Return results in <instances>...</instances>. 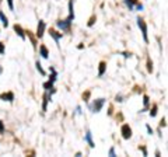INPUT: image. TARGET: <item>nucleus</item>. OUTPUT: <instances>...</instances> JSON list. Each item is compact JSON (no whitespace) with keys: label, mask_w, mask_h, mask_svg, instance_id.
Masks as SVG:
<instances>
[{"label":"nucleus","mask_w":168,"mask_h":157,"mask_svg":"<svg viewBox=\"0 0 168 157\" xmlns=\"http://www.w3.org/2000/svg\"><path fill=\"white\" fill-rule=\"evenodd\" d=\"M160 126H165V119H161V124H160Z\"/></svg>","instance_id":"obj_32"},{"label":"nucleus","mask_w":168,"mask_h":157,"mask_svg":"<svg viewBox=\"0 0 168 157\" xmlns=\"http://www.w3.org/2000/svg\"><path fill=\"white\" fill-rule=\"evenodd\" d=\"M45 30H46V24L44 20H39V23H38V28H36V38H39L41 39L44 37V34H45Z\"/></svg>","instance_id":"obj_5"},{"label":"nucleus","mask_w":168,"mask_h":157,"mask_svg":"<svg viewBox=\"0 0 168 157\" xmlns=\"http://www.w3.org/2000/svg\"><path fill=\"white\" fill-rule=\"evenodd\" d=\"M4 124H3V122H1V121H0V133H3V132H4Z\"/></svg>","instance_id":"obj_27"},{"label":"nucleus","mask_w":168,"mask_h":157,"mask_svg":"<svg viewBox=\"0 0 168 157\" xmlns=\"http://www.w3.org/2000/svg\"><path fill=\"white\" fill-rule=\"evenodd\" d=\"M35 65H36V70H38V72H39V73H41L42 76H45L46 73H45V70L42 69V65L39 63V60H36V63H35Z\"/></svg>","instance_id":"obj_16"},{"label":"nucleus","mask_w":168,"mask_h":157,"mask_svg":"<svg viewBox=\"0 0 168 157\" xmlns=\"http://www.w3.org/2000/svg\"><path fill=\"white\" fill-rule=\"evenodd\" d=\"M122 55L125 56V58H130V56H132V53H130V52H129V53H127V52H123Z\"/></svg>","instance_id":"obj_30"},{"label":"nucleus","mask_w":168,"mask_h":157,"mask_svg":"<svg viewBox=\"0 0 168 157\" xmlns=\"http://www.w3.org/2000/svg\"><path fill=\"white\" fill-rule=\"evenodd\" d=\"M121 133H122V138L125 140H129V139L132 138V128L127 124H123L122 128H121Z\"/></svg>","instance_id":"obj_3"},{"label":"nucleus","mask_w":168,"mask_h":157,"mask_svg":"<svg viewBox=\"0 0 168 157\" xmlns=\"http://www.w3.org/2000/svg\"><path fill=\"white\" fill-rule=\"evenodd\" d=\"M105 70H107V62H100V69H98V77H102L105 73Z\"/></svg>","instance_id":"obj_12"},{"label":"nucleus","mask_w":168,"mask_h":157,"mask_svg":"<svg viewBox=\"0 0 168 157\" xmlns=\"http://www.w3.org/2000/svg\"><path fill=\"white\" fill-rule=\"evenodd\" d=\"M52 87H53V83H50L49 80H48L46 83H44V88H45V91H49Z\"/></svg>","instance_id":"obj_19"},{"label":"nucleus","mask_w":168,"mask_h":157,"mask_svg":"<svg viewBox=\"0 0 168 157\" xmlns=\"http://www.w3.org/2000/svg\"><path fill=\"white\" fill-rule=\"evenodd\" d=\"M56 25H58V28H60L62 31H69V30H70V27H72V21H70L69 19L59 20V21L56 23Z\"/></svg>","instance_id":"obj_4"},{"label":"nucleus","mask_w":168,"mask_h":157,"mask_svg":"<svg viewBox=\"0 0 168 157\" xmlns=\"http://www.w3.org/2000/svg\"><path fill=\"white\" fill-rule=\"evenodd\" d=\"M143 104H144V108H143V111H140V112H144L146 110H147L149 104H150V101H149V97H147V96H144V97H143Z\"/></svg>","instance_id":"obj_17"},{"label":"nucleus","mask_w":168,"mask_h":157,"mask_svg":"<svg viewBox=\"0 0 168 157\" xmlns=\"http://www.w3.org/2000/svg\"><path fill=\"white\" fill-rule=\"evenodd\" d=\"M0 20H1V24H3V27H9V19L4 16V13L3 11H0Z\"/></svg>","instance_id":"obj_15"},{"label":"nucleus","mask_w":168,"mask_h":157,"mask_svg":"<svg viewBox=\"0 0 168 157\" xmlns=\"http://www.w3.org/2000/svg\"><path fill=\"white\" fill-rule=\"evenodd\" d=\"M137 25L139 28L141 30V34H143V38H144V42L146 44H149V35H147V24L144 23V20L143 19H137Z\"/></svg>","instance_id":"obj_2"},{"label":"nucleus","mask_w":168,"mask_h":157,"mask_svg":"<svg viewBox=\"0 0 168 157\" xmlns=\"http://www.w3.org/2000/svg\"><path fill=\"white\" fill-rule=\"evenodd\" d=\"M3 73V67H1V66H0V74Z\"/></svg>","instance_id":"obj_33"},{"label":"nucleus","mask_w":168,"mask_h":157,"mask_svg":"<svg viewBox=\"0 0 168 157\" xmlns=\"http://www.w3.org/2000/svg\"><path fill=\"white\" fill-rule=\"evenodd\" d=\"M146 128H147V132H149V135H153V129H151L150 125H146Z\"/></svg>","instance_id":"obj_28"},{"label":"nucleus","mask_w":168,"mask_h":157,"mask_svg":"<svg viewBox=\"0 0 168 157\" xmlns=\"http://www.w3.org/2000/svg\"><path fill=\"white\" fill-rule=\"evenodd\" d=\"M25 33L28 34V37L31 38V44H32V46H34V48H36V39H35V37H32V35H31V31H25Z\"/></svg>","instance_id":"obj_18"},{"label":"nucleus","mask_w":168,"mask_h":157,"mask_svg":"<svg viewBox=\"0 0 168 157\" xmlns=\"http://www.w3.org/2000/svg\"><path fill=\"white\" fill-rule=\"evenodd\" d=\"M155 115H157V105L154 104V105H153V108H151V111H150V116H151V118H154Z\"/></svg>","instance_id":"obj_20"},{"label":"nucleus","mask_w":168,"mask_h":157,"mask_svg":"<svg viewBox=\"0 0 168 157\" xmlns=\"http://www.w3.org/2000/svg\"><path fill=\"white\" fill-rule=\"evenodd\" d=\"M105 104V98H98V100H94V101L91 102L90 105H88V108L91 110V112H100L101 110H102V107H104Z\"/></svg>","instance_id":"obj_1"},{"label":"nucleus","mask_w":168,"mask_h":157,"mask_svg":"<svg viewBox=\"0 0 168 157\" xmlns=\"http://www.w3.org/2000/svg\"><path fill=\"white\" fill-rule=\"evenodd\" d=\"M139 150H141V153H143V156H147V149H146L144 146H140V147H139Z\"/></svg>","instance_id":"obj_24"},{"label":"nucleus","mask_w":168,"mask_h":157,"mask_svg":"<svg viewBox=\"0 0 168 157\" xmlns=\"http://www.w3.org/2000/svg\"><path fill=\"white\" fill-rule=\"evenodd\" d=\"M125 1V4L127 6V9L129 10H133L135 9V6H136V3H139L137 0H123Z\"/></svg>","instance_id":"obj_14"},{"label":"nucleus","mask_w":168,"mask_h":157,"mask_svg":"<svg viewBox=\"0 0 168 157\" xmlns=\"http://www.w3.org/2000/svg\"><path fill=\"white\" fill-rule=\"evenodd\" d=\"M116 101H119V102H121V101H123V100H122V97H121V96H116Z\"/></svg>","instance_id":"obj_31"},{"label":"nucleus","mask_w":168,"mask_h":157,"mask_svg":"<svg viewBox=\"0 0 168 157\" xmlns=\"http://www.w3.org/2000/svg\"><path fill=\"white\" fill-rule=\"evenodd\" d=\"M136 9L139 10V11H141V10H143V4H141V3H136Z\"/></svg>","instance_id":"obj_29"},{"label":"nucleus","mask_w":168,"mask_h":157,"mask_svg":"<svg viewBox=\"0 0 168 157\" xmlns=\"http://www.w3.org/2000/svg\"><path fill=\"white\" fill-rule=\"evenodd\" d=\"M14 0H7V3H9V9L11 10V11H14Z\"/></svg>","instance_id":"obj_22"},{"label":"nucleus","mask_w":168,"mask_h":157,"mask_svg":"<svg viewBox=\"0 0 168 157\" xmlns=\"http://www.w3.org/2000/svg\"><path fill=\"white\" fill-rule=\"evenodd\" d=\"M0 100H3V101H7V102H13V101H14V93L7 91V93H3V94H0Z\"/></svg>","instance_id":"obj_7"},{"label":"nucleus","mask_w":168,"mask_h":157,"mask_svg":"<svg viewBox=\"0 0 168 157\" xmlns=\"http://www.w3.org/2000/svg\"><path fill=\"white\" fill-rule=\"evenodd\" d=\"M94 21H95V16H93V17L90 19V21H88V27H91V25L94 24Z\"/></svg>","instance_id":"obj_26"},{"label":"nucleus","mask_w":168,"mask_h":157,"mask_svg":"<svg viewBox=\"0 0 168 157\" xmlns=\"http://www.w3.org/2000/svg\"><path fill=\"white\" fill-rule=\"evenodd\" d=\"M14 31H16V34H17L21 39H25V31L23 30V27H21L20 24H16V25H14Z\"/></svg>","instance_id":"obj_8"},{"label":"nucleus","mask_w":168,"mask_h":157,"mask_svg":"<svg viewBox=\"0 0 168 157\" xmlns=\"http://www.w3.org/2000/svg\"><path fill=\"white\" fill-rule=\"evenodd\" d=\"M39 53L44 59H48V56H49V52H48V48L45 45H41L39 46Z\"/></svg>","instance_id":"obj_13"},{"label":"nucleus","mask_w":168,"mask_h":157,"mask_svg":"<svg viewBox=\"0 0 168 157\" xmlns=\"http://www.w3.org/2000/svg\"><path fill=\"white\" fill-rule=\"evenodd\" d=\"M108 154H109V156H112V157H114V156H116V154H115V147H111V149H109Z\"/></svg>","instance_id":"obj_25"},{"label":"nucleus","mask_w":168,"mask_h":157,"mask_svg":"<svg viewBox=\"0 0 168 157\" xmlns=\"http://www.w3.org/2000/svg\"><path fill=\"white\" fill-rule=\"evenodd\" d=\"M50 97H52V96H50L48 91L44 94V104H42V111H44V112H46V108H48V102L50 101Z\"/></svg>","instance_id":"obj_11"},{"label":"nucleus","mask_w":168,"mask_h":157,"mask_svg":"<svg viewBox=\"0 0 168 157\" xmlns=\"http://www.w3.org/2000/svg\"><path fill=\"white\" fill-rule=\"evenodd\" d=\"M48 33H49V35L55 39V42H56V45L59 46V42H60V39H62V37H63V34L59 33V31H56V30H53V28H50V30L48 31Z\"/></svg>","instance_id":"obj_6"},{"label":"nucleus","mask_w":168,"mask_h":157,"mask_svg":"<svg viewBox=\"0 0 168 157\" xmlns=\"http://www.w3.org/2000/svg\"><path fill=\"white\" fill-rule=\"evenodd\" d=\"M84 140H86L87 143H88V146H90L91 149H93V147H95V144H94V142H93V133H91L90 130H87V132H86Z\"/></svg>","instance_id":"obj_10"},{"label":"nucleus","mask_w":168,"mask_h":157,"mask_svg":"<svg viewBox=\"0 0 168 157\" xmlns=\"http://www.w3.org/2000/svg\"><path fill=\"white\" fill-rule=\"evenodd\" d=\"M73 3H74V0H69V17L67 19L72 23H73V20H74V6H73Z\"/></svg>","instance_id":"obj_9"},{"label":"nucleus","mask_w":168,"mask_h":157,"mask_svg":"<svg viewBox=\"0 0 168 157\" xmlns=\"http://www.w3.org/2000/svg\"><path fill=\"white\" fill-rule=\"evenodd\" d=\"M4 53V44L0 41V55H3Z\"/></svg>","instance_id":"obj_23"},{"label":"nucleus","mask_w":168,"mask_h":157,"mask_svg":"<svg viewBox=\"0 0 168 157\" xmlns=\"http://www.w3.org/2000/svg\"><path fill=\"white\" fill-rule=\"evenodd\" d=\"M147 70H149V73H151V72H153V62H151L150 59L147 60Z\"/></svg>","instance_id":"obj_21"}]
</instances>
